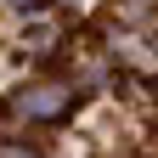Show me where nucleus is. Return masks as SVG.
Returning a JSON list of instances; mask_svg holds the SVG:
<instances>
[{
	"mask_svg": "<svg viewBox=\"0 0 158 158\" xmlns=\"http://www.w3.org/2000/svg\"><path fill=\"white\" fill-rule=\"evenodd\" d=\"M68 102H73V90H62V85H28V90H17L11 102H6V113H23V118H62Z\"/></svg>",
	"mask_w": 158,
	"mask_h": 158,
	"instance_id": "1",
	"label": "nucleus"
},
{
	"mask_svg": "<svg viewBox=\"0 0 158 158\" xmlns=\"http://www.w3.org/2000/svg\"><path fill=\"white\" fill-rule=\"evenodd\" d=\"M0 158H40V147H28V141H0Z\"/></svg>",
	"mask_w": 158,
	"mask_h": 158,
	"instance_id": "2",
	"label": "nucleus"
},
{
	"mask_svg": "<svg viewBox=\"0 0 158 158\" xmlns=\"http://www.w3.org/2000/svg\"><path fill=\"white\" fill-rule=\"evenodd\" d=\"M6 6H11V11H45L51 0H6Z\"/></svg>",
	"mask_w": 158,
	"mask_h": 158,
	"instance_id": "3",
	"label": "nucleus"
},
{
	"mask_svg": "<svg viewBox=\"0 0 158 158\" xmlns=\"http://www.w3.org/2000/svg\"><path fill=\"white\" fill-rule=\"evenodd\" d=\"M147 45H152V56H158V28H152V34H147Z\"/></svg>",
	"mask_w": 158,
	"mask_h": 158,
	"instance_id": "4",
	"label": "nucleus"
}]
</instances>
